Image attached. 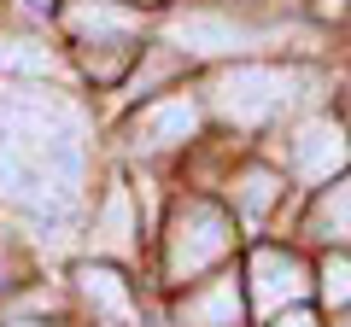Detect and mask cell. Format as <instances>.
<instances>
[{"instance_id":"1","label":"cell","mask_w":351,"mask_h":327,"mask_svg":"<svg viewBox=\"0 0 351 327\" xmlns=\"http://www.w3.org/2000/svg\"><path fill=\"white\" fill-rule=\"evenodd\" d=\"M299 88H311V76L276 64H234L211 82V105L228 123H269L287 100H299Z\"/></svg>"},{"instance_id":"2","label":"cell","mask_w":351,"mask_h":327,"mask_svg":"<svg viewBox=\"0 0 351 327\" xmlns=\"http://www.w3.org/2000/svg\"><path fill=\"white\" fill-rule=\"evenodd\" d=\"M228 239H234V222H228L217 205L188 199L182 211H176L170 246H164V269H170V280H193L199 269L223 263V257H228Z\"/></svg>"},{"instance_id":"3","label":"cell","mask_w":351,"mask_h":327,"mask_svg":"<svg viewBox=\"0 0 351 327\" xmlns=\"http://www.w3.org/2000/svg\"><path fill=\"white\" fill-rule=\"evenodd\" d=\"M346 164H351V140L339 135L328 117H316V123H304L299 135H293V170H299L304 181L328 187L334 176H346Z\"/></svg>"},{"instance_id":"4","label":"cell","mask_w":351,"mask_h":327,"mask_svg":"<svg viewBox=\"0 0 351 327\" xmlns=\"http://www.w3.org/2000/svg\"><path fill=\"white\" fill-rule=\"evenodd\" d=\"M170 41L182 53H246L258 41V29L217 18V12H182V18H170Z\"/></svg>"},{"instance_id":"5","label":"cell","mask_w":351,"mask_h":327,"mask_svg":"<svg viewBox=\"0 0 351 327\" xmlns=\"http://www.w3.org/2000/svg\"><path fill=\"white\" fill-rule=\"evenodd\" d=\"M76 287H82V298L94 304L112 327H141V304H135V292H129V280L117 275V269L82 263V269H76Z\"/></svg>"},{"instance_id":"6","label":"cell","mask_w":351,"mask_h":327,"mask_svg":"<svg viewBox=\"0 0 351 327\" xmlns=\"http://www.w3.org/2000/svg\"><path fill=\"white\" fill-rule=\"evenodd\" d=\"M252 292H258V304L263 310H281V304H293L304 292V263L293 252H258L252 257Z\"/></svg>"},{"instance_id":"7","label":"cell","mask_w":351,"mask_h":327,"mask_svg":"<svg viewBox=\"0 0 351 327\" xmlns=\"http://www.w3.org/2000/svg\"><path fill=\"white\" fill-rule=\"evenodd\" d=\"M64 24L82 41H129L141 29V18L129 6H117V0H76L71 12H64Z\"/></svg>"},{"instance_id":"8","label":"cell","mask_w":351,"mask_h":327,"mask_svg":"<svg viewBox=\"0 0 351 327\" xmlns=\"http://www.w3.org/2000/svg\"><path fill=\"white\" fill-rule=\"evenodd\" d=\"M193 129H199V112H193L188 94H176V100H152L147 112H141L135 135H147L141 146H182Z\"/></svg>"},{"instance_id":"9","label":"cell","mask_w":351,"mask_h":327,"mask_svg":"<svg viewBox=\"0 0 351 327\" xmlns=\"http://www.w3.org/2000/svg\"><path fill=\"white\" fill-rule=\"evenodd\" d=\"M182 327H240V287H234V275L188 292V304H182Z\"/></svg>"},{"instance_id":"10","label":"cell","mask_w":351,"mask_h":327,"mask_svg":"<svg viewBox=\"0 0 351 327\" xmlns=\"http://www.w3.org/2000/svg\"><path fill=\"white\" fill-rule=\"evenodd\" d=\"M311 228H316V239H334V246H351V176H346V181H334V187L322 193V205H316Z\"/></svg>"},{"instance_id":"11","label":"cell","mask_w":351,"mask_h":327,"mask_svg":"<svg viewBox=\"0 0 351 327\" xmlns=\"http://www.w3.org/2000/svg\"><path fill=\"white\" fill-rule=\"evenodd\" d=\"M276 199H281V176H276V170H246V176L234 181V205L246 216H263Z\"/></svg>"},{"instance_id":"12","label":"cell","mask_w":351,"mask_h":327,"mask_svg":"<svg viewBox=\"0 0 351 327\" xmlns=\"http://www.w3.org/2000/svg\"><path fill=\"white\" fill-rule=\"evenodd\" d=\"M129 234H135V216H129V193H123V187H112V199H106V211H100V246L123 252Z\"/></svg>"},{"instance_id":"13","label":"cell","mask_w":351,"mask_h":327,"mask_svg":"<svg viewBox=\"0 0 351 327\" xmlns=\"http://www.w3.org/2000/svg\"><path fill=\"white\" fill-rule=\"evenodd\" d=\"M0 70L41 76V70H53V53H47V47H36V41H18V36H6V41H0Z\"/></svg>"},{"instance_id":"14","label":"cell","mask_w":351,"mask_h":327,"mask_svg":"<svg viewBox=\"0 0 351 327\" xmlns=\"http://www.w3.org/2000/svg\"><path fill=\"white\" fill-rule=\"evenodd\" d=\"M322 292H328V304H351V257L322 263Z\"/></svg>"},{"instance_id":"15","label":"cell","mask_w":351,"mask_h":327,"mask_svg":"<svg viewBox=\"0 0 351 327\" xmlns=\"http://www.w3.org/2000/svg\"><path fill=\"white\" fill-rule=\"evenodd\" d=\"M276 327H316L311 310H276Z\"/></svg>"},{"instance_id":"16","label":"cell","mask_w":351,"mask_h":327,"mask_svg":"<svg viewBox=\"0 0 351 327\" xmlns=\"http://www.w3.org/2000/svg\"><path fill=\"white\" fill-rule=\"evenodd\" d=\"M316 12H328V18H339V12H346V0H316Z\"/></svg>"},{"instance_id":"17","label":"cell","mask_w":351,"mask_h":327,"mask_svg":"<svg viewBox=\"0 0 351 327\" xmlns=\"http://www.w3.org/2000/svg\"><path fill=\"white\" fill-rule=\"evenodd\" d=\"M29 6H36V12H53V0H29Z\"/></svg>"},{"instance_id":"18","label":"cell","mask_w":351,"mask_h":327,"mask_svg":"<svg viewBox=\"0 0 351 327\" xmlns=\"http://www.w3.org/2000/svg\"><path fill=\"white\" fill-rule=\"evenodd\" d=\"M6 327H41V322H6Z\"/></svg>"}]
</instances>
